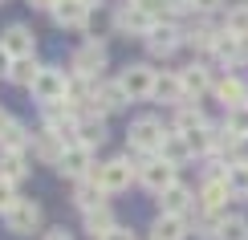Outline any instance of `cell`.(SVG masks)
<instances>
[{"instance_id": "cell-45", "label": "cell", "mask_w": 248, "mask_h": 240, "mask_svg": "<svg viewBox=\"0 0 248 240\" xmlns=\"http://www.w3.org/2000/svg\"><path fill=\"white\" fill-rule=\"evenodd\" d=\"M0 4H4V0H0Z\"/></svg>"}, {"instance_id": "cell-44", "label": "cell", "mask_w": 248, "mask_h": 240, "mask_svg": "<svg viewBox=\"0 0 248 240\" xmlns=\"http://www.w3.org/2000/svg\"><path fill=\"white\" fill-rule=\"evenodd\" d=\"M130 4H139V0H130Z\"/></svg>"}, {"instance_id": "cell-1", "label": "cell", "mask_w": 248, "mask_h": 240, "mask_svg": "<svg viewBox=\"0 0 248 240\" xmlns=\"http://www.w3.org/2000/svg\"><path fill=\"white\" fill-rule=\"evenodd\" d=\"M139 183L147 187L151 195H163L171 183H179V167L167 163L163 155H147V159L139 163Z\"/></svg>"}, {"instance_id": "cell-31", "label": "cell", "mask_w": 248, "mask_h": 240, "mask_svg": "<svg viewBox=\"0 0 248 240\" xmlns=\"http://www.w3.org/2000/svg\"><path fill=\"white\" fill-rule=\"evenodd\" d=\"M224 179H228L236 200H248V163H228V175Z\"/></svg>"}, {"instance_id": "cell-2", "label": "cell", "mask_w": 248, "mask_h": 240, "mask_svg": "<svg viewBox=\"0 0 248 240\" xmlns=\"http://www.w3.org/2000/svg\"><path fill=\"white\" fill-rule=\"evenodd\" d=\"M163 139H167V130H163V122H159V118H134V122H130V130H126L130 151H139V155H159Z\"/></svg>"}, {"instance_id": "cell-36", "label": "cell", "mask_w": 248, "mask_h": 240, "mask_svg": "<svg viewBox=\"0 0 248 240\" xmlns=\"http://www.w3.org/2000/svg\"><path fill=\"white\" fill-rule=\"evenodd\" d=\"M13 204H16V195H13V183H8V179H0V212H8Z\"/></svg>"}, {"instance_id": "cell-9", "label": "cell", "mask_w": 248, "mask_h": 240, "mask_svg": "<svg viewBox=\"0 0 248 240\" xmlns=\"http://www.w3.org/2000/svg\"><path fill=\"white\" fill-rule=\"evenodd\" d=\"M33 94H37V102H45V106H53V102H65V94H69V78L61 74V69H41L37 81H33Z\"/></svg>"}, {"instance_id": "cell-22", "label": "cell", "mask_w": 248, "mask_h": 240, "mask_svg": "<svg viewBox=\"0 0 248 240\" xmlns=\"http://www.w3.org/2000/svg\"><path fill=\"white\" fill-rule=\"evenodd\" d=\"M159 155L167 163H175V167H183L191 159V147H187V139H183L179 130H167V139H163V147H159Z\"/></svg>"}, {"instance_id": "cell-6", "label": "cell", "mask_w": 248, "mask_h": 240, "mask_svg": "<svg viewBox=\"0 0 248 240\" xmlns=\"http://www.w3.org/2000/svg\"><path fill=\"white\" fill-rule=\"evenodd\" d=\"M142 41H147V49H151L155 57H171L175 49L183 45V29L175 25V20H155V29Z\"/></svg>"}, {"instance_id": "cell-20", "label": "cell", "mask_w": 248, "mask_h": 240, "mask_svg": "<svg viewBox=\"0 0 248 240\" xmlns=\"http://www.w3.org/2000/svg\"><path fill=\"white\" fill-rule=\"evenodd\" d=\"M126 90H122V81H98V94H94V114L98 110H122L126 106Z\"/></svg>"}, {"instance_id": "cell-32", "label": "cell", "mask_w": 248, "mask_h": 240, "mask_svg": "<svg viewBox=\"0 0 248 240\" xmlns=\"http://www.w3.org/2000/svg\"><path fill=\"white\" fill-rule=\"evenodd\" d=\"M37 74H41V65H37L33 57H20V61H13V69H8V78H13L16 86H33Z\"/></svg>"}, {"instance_id": "cell-33", "label": "cell", "mask_w": 248, "mask_h": 240, "mask_svg": "<svg viewBox=\"0 0 248 240\" xmlns=\"http://www.w3.org/2000/svg\"><path fill=\"white\" fill-rule=\"evenodd\" d=\"M61 151H65V143H61L57 134H49V130H41V134H37V155H41V159L57 163V159H61Z\"/></svg>"}, {"instance_id": "cell-17", "label": "cell", "mask_w": 248, "mask_h": 240, "mask_svg": "<svg viewBox=\"0 0 248 240\" xmlns=\"http://www.w3.org/2000/svg\"><path fill=\"white\" fill-rule=\"evenodd\" d=\"M49 13H53V20L61 29H81L90 20V4H86V0H57Z\"/></svg>"}, {"instance_id": "cell-21", "label": "cell", "mask_w": 248, "mask_h": 240, "mask_svg": "<svg viewBox=\"0 0 248 240\" xmlns=\"http://www.w3.org/2000/svg\"><path fill=\"white\" fill-rule=\"evenodd\" d=\"M74 204L81 208V212H90V208H102V204H106V192H102V183L94 179V175H90V179H78Z\"/></svg>"}, {"instance_id": "cell-39", "label": "cell", "mask_w": 248, "mask_h": 240, "mask_svg": "<svg viewBox=\"0 0 248 240\" xmlns=\"http://www.w3.org/2000/svg\"><path fill=\"white\" fill-rule=\"evenodd\" d=\"M41 240H74V236H69L65 228H53V232H45V236H41Z\"/></svg>"}, {"instance_id": "cell-35", "label": "cell", "mask_w": 248, "mask_h": 240, "mask_svg": "<svg viewBox=\"0 0 248 240\" xmlns=\"http://www.w3.org/2000/svg\"><path fill=\"white\" fill-rule=\"evenodd\" d=\"M183 13H195L191 0H163V20H175V16H183Z\"/></svg>"}, {"instance_id": "cell-7", "label": "cell", "mask_w": 248, "mask_h": 240, "mask_svg": "<svg viewBox=\"0 0 248 240\" xmlns=\"http://www.w3.org/2000/svg\"><path fill=\"white\" fill-rule=\"evenodd\" d=\"M4 220H8V232H16V236H33L37 228H41V204H33V200H16V204L4 212Z\"/></svg>"}, {"instance_id": "cell-19", "label": "cell", "mask_w": 248, "mask_h": 240, "mask_svg": "<svg viewBox=\"0 0 248 240\" xmlns=\"http://www.w3.org/2000/svg\"><path fill=\"white\" fill-rule=\"evenodd\" d=\"M216 98H220L224 102V110H232V106H244V102H248V86H244V81L240 78H236V74H228V78H220V81H216Z\"/></svg>"}, {"instance_id": "cell-5", "label": "cell", "mask_w": 248, "mask_h": 240, "mask_svg": "<svg viewBox=\"0 0 248 240\" xmlns=\"http://www.w3.org/2000/svg\"><path fill=\"white\" fill-rule=\"evenodd\" d=\"M155 78H159V74L139 61V65H126V69H122L118 81H122V90H126L130 102H147V98H155Z\"/></svg>"}, {"instance_id": "cell-8", "label": "cell", "mask_w": 248, "mask_h": 240, "mask_svg": "<svg viewBox=\"0 0 248 240\" xmlns=\"http://www.w3.org/2000/svg\"><path fill=\"white\" fill-rule=\"evenodd\" d=\"M236 200L228 179H203V187L195 192V208L200 212H228V204Z\"/></svg>"}, {"instance_id": "cell-25", "label": "cell", "mask_w": 248, "mask_h": 240, "mask_svg": "<svg viewBox=\"0 0 248 240\" xmlns=\"http://www.w3.org/2000/svg\"><path fill=\"white\" fill-rule=\"evenodd\" d=\"M216 37H220V29H212V25H195V29H183V45L200 49V53H212Z\"/></svg>"}, {"instance_id": "cell-30", "label": "cell", "mask_w": 248, "mask_h": 240, "mask_svg": "<svg viewBox=\"0 0 248 240\" xmlns=\"http://www.w3.org/2000/svg\"><path fill=\"white\" fill-rule=\"evenodd\" d=\"M216 240H248V220L244 216H224L216 228Z\"/></svg>"}, {"instance_id": "cell-29", "label": "cell", "mask_w": 248, "mask_h": 240, "mask_svg": "<svg viewBox=\"0 0 248 240\" xmlns=\"http://www.w3.org/2000/svg\"><path fill=\"white\" fill-rule=\"evenodd\" d=\"M224 130L236 134V139H248V102H244V106L224 110Z\"/></svg>"}, {"instance_id": "cell-42", "label": "cell", "mask_w": 248, "mask_h": 240, "mask_svg": "<svg viewBox=\"0 0 248 240\" xmlns=\"http://www.w3.org/2000/svg\"><path fill=\"white\" fill-rule=\"evenodd\" d=\"M29 4H33V8H53L57 0H29Z\"/></svg>"}, {"instance_id": "cell-27", "label": "cell", "mask_w": 248, "mask_h": 240, "mask_svg": "<svg viewBox=\"0 0 248 240\" xmlns=\"http://www.w3.org/2000/svg\"><path fill=\"white\" fill-rule=\"evenodd\" d=\"M220 29H224V33H232V37H244V41H248V4H228Z\"/></svg>"}, {"instance_id": "cell-23", "label": "cell", "mask_w": 248, "mask_h": 240, "mask_svg": "<svg viewBox=\"0 0 248 240\" xmlns=\"http://www.w3.org/2000/svg\"><path fill=\"white\" fill-rule=\"evenodd\" d=\"M114 228H118V220H114V212H110V208L106 204H102V208H90V212H86V232L90 236H106V232H114Z\"/></svg>"}, {"instance_id": "cell-41", "label": "cell", "mask_w": 248, "mask_h": 240, "mask_svg": "<svg viewBox=\"0 0 248 240\" xmlns=\"http://www.w3.org/2000/svg\"><path fill=\"white\" fill-rule=\"evenodd\" d=\"M8 69H13V57H8L4 49H0V74H8Z\"/></svg>"}, {"instance_id": "cell-43", "label": "cell", "mask_w": 248, "mask_h": 240, "mask_svg": "<svg viewBox=\"0 0 248 240\" xmlns=\"http://www.w3.org/2000/svg\"><path fill=\"white\" fill-rule=\"evenodd\" d=\"M86 4H90V8H94V4H98V0H86Z\"/></svg>"}, {"instance_id": "cell-4", "label": "cell", "mask_w": 248, "mask_h": 240, "mask_svg": "<svg viewBox=\"0 0 248 240\" xmlns=\"http://www.w3.org/2000/svg\"><path fill=\"white\" fill-rule=\"evenodd\" d=\"M155 20H159L155 13H147L142 4H130V0H126V4L114 13V29H118V33H126V37H147L151 29H155Z\"/></svg>"}, {"instance_id": "cell-11", "label": "cell", "mask_w": 248, "mask_h": 240, "mask_svg": "<svg viewBox=\"0 0 248 240\" xmlns=\"http://www.w3.org/2000/svg\"><path fill=\"white\" fill-rule=\"evenodd\" d=\"M90 147H81V143H74V147H65L61 151V159H57V171L61 175H69V179H90L94 175V167H90Z\"/></svg>"}, {"instance_id": "cell-26", "label": "cell", "mask_w": 248, "mask_h": 240, "mask_svg": "<svg viewBox=\"0 0 248 240\" xmlns=\"http://www.w3.org/2000/svg\"><path fill=\"white\" fill-rule=\"evenodd\" d=\"M78 143H81V147H90V151H94V147H102V143H106V122H102L98 114H94V118H81Z\"/></svg>"}, {"instance_id": "cell-37", "label": "cell", "mask_w": 248, "mask_h": 240, "mask_svg": "<svg viewBox=\"0 0 248 240\" xmlns=\"http://www.w3.org/2000/svg\"><path fill=\"white\" fill-rule=\"evenodd\" d=\"M191 4H195V13H203V16H208V13H220V8H224V0H191Z\"/></svg>"}, {"instance_id": "cell-14", "label": "cell", "mask_w": 248, "mask_h": 240, "mask_svg": "<svg viewBox=\"0 0 248 240\" xmlns=\"http://www.w3.org/2000/svg\"><path fill=\"white\" fill-rule=\"evenodd\" d=\"M187 236H191V216L159 212V220L151 224V240H187Z\"/></svg>"}, {"instance_id": "cell-34", "label": "cell", "mask_w": 248, "mask_h": 240, "mask_svg": "<svg viewBox=\"0 0 248 240\" xmlns=\"http://www.w3.org/2000/svg\"><path fill=\"white\" fill-rule=\"evenodd\" d=\"M25 143H29L25 127H20V122H13V127L4 130V139H0V147H4V151H25Z\"/></svg>"}, {"instance_id": "cell-13", "label": "cell", "mask_w": 248, "mask_h": 240, "mask_svg": "<svg viewBox=\"0 0 248 240\" xmlns=\"http://www.w3.org/2000/svg\"><path fill=\"white\" fill-rule=\"evenodd\" d=\"M212 57L224 61V65H240V61H248V41L220 29V37H216V45H212Z\"/></svg>"}, {"instance_id": "cell-15", "label": "cell", "mask_w": 248, "mask_h": 240, "mask_svg": "<svg viewBox=\"0 0 248 240\" xmlns=\"http://www.w3.org/2000/svg\"><path fill=\"white\" fill-rule=\"evenodd\" d=\"M179 81H183V90H187V98L195 94H208V90H216V78H212V69L203 65V61H191V65H183L179 69Z\"/></svg>"}, {"instance_id": "cell-38", "label": "cell", "mask_w": 248, "mask_h": 240, "mask_svg": "<svg viewBox=\"0 0 248 240\" xmlns=\"http://www.w3.org/2000/svg\"><path fill=\"white\" fill-rule=\"evenodd\" d=\"M98 240H134L130 228H114V232H106V236H98Z\"/></svg>"}, {"instance_id": "cell-24", "label": "cell", "mask_w": 248, "mask_h": 240, "mask_svg": "<svg viewBox=\"0 0 248 240\" xmlns=\"http://www.w3.org/2000/svg\"><path fill=\"white\" fill-rule=\"evenodd\" d=\"M195 127H208V114L195 106V102L175 106V127H171V130H195Z\"/></svg>"}, {"instance_id": "cell-12", "label": "cell", "mask_w": 248, "mask_h": 240, "mask_svg": "<svg viewBox=\"0 0 248 240\" xmlns=\"http://www.w3.org/2000/svg\"><path fill=\"white\" fill-rule=\"evenodd\" d=\"M159 208L167 216H195V192L187 183H171L167 192L159 195Z\"/></svg>"}, {"instance_id": "cell-18", "label": "cell", "mask_w": 248, "mask_h": 240, "mask_svg": "<svg viewBox=\"0 0 248 240\" xmlns=\"http://www.w3.org/2000/svg\"><path fill=\"white\" fill-rule=\"evenodd\" d=\"M155 98L167 102V106H183V102H191L187 90H183V81H179V69H175V74H159V78H155Z\"/></svg>"}, {"instance_id": "cell-3", "label": "cell", "mask_w": 248, "mask_h": 240, "mask_svg": "<svg viewBox=\"0 0 248 240\" xmlns=\"http://www.w3.org/2000/svg\"><path fill=\"white\" fill-rule=\"evenodd\" d=\"M94 179L102 183L106 195H114V192H126L130 179H139V167H130V159H110V163L94 167Z\"/></svg>"}, {"instance_id": "cell-28", "label": "cell", "mask_w": 248, "mask_h": 240, "mask_svg": "<svg viewBox=\"0 0 248 240\" xmlns=\"http://www.w3.org/2000/svg\"><path fill=\"white\" fill-rule=\"evenodd\" d=\"M0 179H8V183L25 179V151H4L0 155Z\"/></svg>"}, {"instance_id": "cell-16", "label": "cell", "mask_w": 248, "mask_h": 240, "mask_svg": "<svg viewBox=\"0 0 248 240\" xmlns=\"http://www.w3.org/2000/svg\"><path fill=\"white\" fill-rule=\"evenodd\" d=\"M0 49H4L13 61L33 57V33H29L25 25H8V29H4V37H0Z\"/></svg>"}, {"instance_id": "cell-10", "label": "cell", "mask_w": 248, "mask_h": 240, "mask_svg": "<svg viewBox=\"0 0 248 240\" xmlns=\"http://www.w3.org/2000/svg\"><path fill=\"white\" fill-rule=\"evenodd\" d=\"M69 65H74V74L98 81V74L106 69V45H102V41H86V45L74 53V61H69Z\"/></svg>"}, {"instance_id": "cell-40", "label": "cell", "mask_w": 248, "mask_h": 240, "mask_svg": "<svg viewBox=\"0 0 248 240\" xmlns=\"http://www.w3.org/2000/svg\"><path fill=\"white\" fill-rule=\"evenodd\" d=\"M8 127H13V114H8V110H0V139H4V130Z\"/></svg>"}]
</instances>
